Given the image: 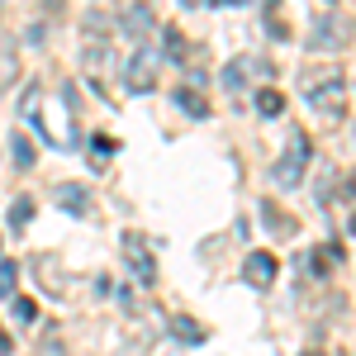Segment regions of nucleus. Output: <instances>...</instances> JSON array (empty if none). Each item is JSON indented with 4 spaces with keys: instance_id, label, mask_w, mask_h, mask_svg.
<instances>
[{
    "instance_id": "nucleus-1",
    "label": "nucleus",
    "mask_w": 356,
    "mask_h": 356,
    "mask_svg": "<svg viewBox=\"0 0 356 356\" xmlns=\"http://www.w3.org/2000/svg\"><path fill=\"white\" fill-rule=\"evenodd\" d=\"M304 105L323 119H342L347 114V76L342 72H314L304 81Z\"/></svg>"
},
{
    "instance_id": "nucleus-2",
    "label": "nucleus",
    "mask_w": 356,
    "mask_h": 356,
    "mask_svg": "<svg viewBox=\"0 0 356 356\" xmlns=\"http://www.w3.org/2000/svg\"><path fill=\"white\" fill-rule=\"evenodd\" d=\"M309 157H314V143H309L304 134H290L285 152H280L275 166H271V181H275V186H300L304 171H309Z\"/></svg>"
},
{
    "instance_id": "nucleus-3",
    "label": "nucleus",
    "mask_w": 356,
    "mask_h": 356,
    "mask_svg": "<svg viewBox=\"0 0 356 356\" xmlns=\"http://www.w3.org/2000/svg\"><path fill=\"white\" fill-rule=\"evenodd\" d=\"M157 62H162V57H157V48H147V43H143V48L134 53V62L124 67V86H129L134 95L152 90V81H157Z\"/></svg>"
},
{
    "instance_id": "nucleus-4",
    "label": "nucleus",
    "mask_w": 356,
    "mask_h": 356,
    "mask_svg": "<svg viewBox=\"0 0 356 356\" xmlns=\"http://www.w3.org/2000/svg\"><path fill=\"white\" fill-rule=\"evenodd\" d=\"M257 76H271V62H261V57H233V62L223 67V86H228V90H243V86L257 81Z\"/></svg>"
},
{
    "instance_id": "nucleus-5",
    "label": "nucleus",
    "mask_w": 356,
    "mask_h": 356,
    "mask_svg": "<svg viewBox=\"0 0 356 356\" xmlns=\"http://www.w3.org/2000/svg\"><path fill=\"white\" fill-rule=\"evenodd\" d=\"M124 261H129V271L138 280H157V261H152V252L143 243V233H124Z\"/></svg>"
},
{
    "instance_id": "nucleus-6",
    "label": "nucleus",
    "mask_w": 356,
    "mask_h": 356,
    "mask_svg": "<svg viewBox=\"0 0 356 356\" xmlns=\"http://www.w3.org/2000/svg\"><path fill=\"white\" fill-rule=\"evenodd\" d=\"M119 24H124V33H129V38H147V33L157 29V19H152V5H147V0H138V5H129Z\"/></svg>"
},
{
    "instance_id": "nucleus-7",
    "label": "nucleus",
    "mask_w": 356,
    "mask_h": 356,
    "mask_svg": "<svg viewBox=\"0 0 356 356\" xmlns=\"http://www.w3.org/2000/svg\"><path fill=\"white\" fill-rule=\"evenodd\" d=\"M243 275H247V285L266 290V285L275 280V257H271V252H252V257H247V266H243Z\"/></svg>"
},
{
    "instance_id": "nucleus-8",
    "label": "nucleus",
    "mask_w": 356,
    "mask_h": 356,
    "mask_svg": "<svg viewBox=\"0 0 356 356\" xmlns=\"http://www.w3.org/2000/svg\"><path fill=\"white\" fill-rule=\"evenodd\" d=\"M15 81H19V53H15V43L0 33V90H10Z\"/></svg>"
},
{
    "instance_id": "nucleus-9",
    "label": "nucleus",
    "mask_w": 356,
    "mask_h": 356,
    "mask_svg": "<svg viewBox=\"0 0 356 356\" xmlns=\"http://www.w3.org/2000/svg\"><path fill=\"white\" fill-rule=\"evenodd\" d=\"M176 105L191 114V119H209V100H204L200 90H191V86H186V90H176Z\"/></svg>"
},
{
    "instance_id": "nucleus-10",
    "label": "nucleus",
    "mask_w": 356,
    "mask_h": 356,
    "mask_svg": "<svg viewBox=\"0 0 356 356\" xmlns=\"http://www.w3.org/2000/svg\"><path fill=\"white\" fill-rule=\"evenodd\" d=\"M171 332H176V337H181V342H204V328H200V323H195V318H186V314H176V318H171Z\"/></svg>"
},
{
    "instance_id": "nucleus-11",
    "label": "nucleus",
    "mask_w": 356,
    "mask_h": 356,
    "mask_svg": "<svg viewBox=\"0 0 356 356\" xmlns=\"http://www.w3.org/2000/svg\"><path fill=\"white\" fill-rule=\"evenodd\" d=\"M257 110L266 114V119H275V114L285 110V95H280V90H271V86H261V90H257Z\"/></svg>"
},
{
    "instance_id": "nucleus-12",
    "label": "nucleus",
    "mask_w": 356,
    "mask_h": 356,
    "mask_svg": "<svg viewBox=\"0 0 356 356\" xmlns=\"http://www.w3.org/2000/svg\"><path fill=\"white\" fill-rule=\"evenodd\" d=\"M57 200H62V209H72V214H86V191L81 186H57Z\"/></svg>"
},
{
    "instance_id": "nucleus-13",
    "label": "nucleus",
    "mask_w": 356,
    "mask_h": 356,
    "mask_svg": "<svg viewBox=\"0 0 356 356\" xmlns=\"http://www.w3.org/2000/svg\"><path fill=\"white\" fill-rule=\"evenodd\" d=\"M29 219H33V200H29V195H19V200L10 204V228H24Z\"/></svg>"
},
{
    "instance_id": "nucleus-14",
    "label": "nucleus",
    "mask_w": 356,
    "mask_h": 356,
    "mask_svg": "<svg viewBox=\"0 0 356 356\" xmlns=\"http://www.w3.org/2000/svg\"><path fill=\"white\" fill-rule=\"evenodd\" d=\"M261 219H266V223H275L271 233H280V238H290V233H295V223L285 219V214H280L275 204H261Z\"/></svg>"
},
{
    "instance_id": "nucleus-15",
    "label": "nucleus",
    "mask_w": 356,
    "mask_h": 356,
    "mask_svg": "<svg viewBox=\"0 0 356 356\" xmlns=\"http://www.w3.org/2000/svg\"><path fill=\"white\" fill-rule=\"evenodd\" d=\"M110 152H114V143H110L105 134L90 138V162H95V166H110Z\"/></svg>"
},
{
    "instance_id": "nucleus-16",
    "label": "nucleus",
    "mask_w": 356,
    "mask_h": 356,
    "mask_svg": "<svg viewBox=\"0 0 356 356\" xmlns=\"http://www.w3.org/2000/svg\"><path fill=\"white\" fill-rule=\"evenodd\" d=\"M162 38H166V57H171V62H186V38H181V29H166Z\"/></svg>"
},
{
    "instance_id": "nucleus-17",
    "label": "nucleus",
    "mask_w": 356,
    "mask_h": 356,
    "mask_svg": "<svg viewBox=\"0 0 356 356\" xmlns=\"http://www.w3.org/2000/svg\"><path fill=\"white\" fill-rule=\"evenodd\" d=\"M10 152H15V166H33V143H29V138H15V143H10Z\"/></svg>"
},
{
    "instance_id": "nucleus-18",
    "label": "nucleus",
    "mask_w": 356,
    "mask_h": 356,
    "mask_svg": "<svg viewBox=\"0 0 356 356\" xmlns=\"http://www.w3.org/2000/svg\"><path fill=\"white\" fill-rule=\"evenodd\" d=\"M15 280H19L15 261H0V300H10V295H15Z\"/></svg>"
},
{
    "instance_id": "nucleus-19",
    "label": "nucleus",
    "mask_w": 356,
    "mask_h": 356,
    "mask_svg": "<svg viewBox=\"0 0 356 356\" xmlns=\"http://www.w3.org/2000/svg\"><path fill=\"white\" fill-rule=\"evenodd\" d=\"M15 318L19 323H33V300H15Z\"/></svg>"
},
{
    "instance_id": "nucleus-20",
    "label": "nucleus",
    "mask_w": 356,
    "mask_h": 356,
    "mask_svg": "<svg viewBox=\"0 0 356 356\" xmlns=\"http://www.w3.org/2000/svg\"><path fill=\"white\" fill-rule=\"evenodd\" d=\"M10 347H15V342H10V332H0V356H10Z\"/></svg>"
},
{
    "instance_id": "nucleus-21",
    "label": "nucleus",
    "mask_w": 356,
    "mask_h": 356,
    "mask_svg": "<svg viewBox=\"0 0 356 356\" xmlns=\"http://www.w3.org/2000/svg\"><path fill=\"white\" fill-rule=\"evenodd\" d=\"M214 5H238V0H214Z\"/></svg>"
},
{
    "instance_id": "nucleus-22",
    "label": "nucleus",
    "mask_w": 356,
    "mask_h": 356,
    "mask_svg": "<svg viewBox=\"0 0 356 356\" xmlns=\"http://www.w3.org/2000/svg\"><path fill=\"white\" fill-rule=\"evenodd\" d=\"M352 233H356V214H352Z\"/></svg>"
}]
</instances>
